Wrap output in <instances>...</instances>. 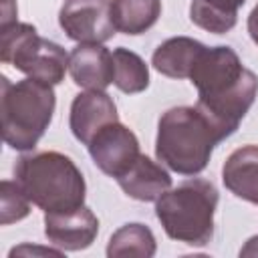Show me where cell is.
Returning <instances> with one entry per match:
<instances>
[{
    "instance_id": "1",
    "label": "cell",
    "mask_w": 258,
    "mask_h": 258,
    "mask_svg": "<svg viewBox=\"0 0 258 258\" xmlns=\"http://www.w3.org/2000/svg\"><path fill=\"white\" fill-rule=\"evenodd\" d=\"M198 89L196 107L206 113L226 137H230L246 117L258 95V77L246 69L230 46H206L191 73Z\"/></svg>"
},
{
    "instance_id": "2",
    "label": "cell",
    "mask_w": 258,
    "mask_h": 258,
    "mask_svg": "<svg viewBox=\"0 0 258 258\" xmlns=\"http://www.w3.org/2000/svg\"><path fill=\"white\" fill-rule=\"evenodd\" d=\"M224 139L222 129L196 105L171 107L157 121L155 157L179 175H198L208 167L214 147Z\"/></svg>"
},
{
    "instance_id": "3",
    "label": "cell",
    "mask_w": 258,
    "mask_h": 258,
    "mask_svg": "<svg viewBox=\"0 0 258 258\" xmlns=\"http://www.w3.org/2000/svg\"><path fill=\"white\" fill-rule=\"evenodd\" d=\"M14 179L44 214L69 212L85 204L87 183L77 163L58 151H32L18 157Z\"/></svg>"
},
{
    "instance_id": "4",
    "label": "cell",
    "mask_w": 258,
    "mask_h": 258,
    "mask_svg": "<svg viewBox=\"0 0 258 258\" xmlns=\"http://www.w3.org/2000/svg\"><path fill=\"white\" fill-rule=\"evenodd\" d=\"M56 107L52 85L22 79L12 83L0 77V113L4 143L16 151H32L46 133Z\"/></svg>"
},
{
    "instance_id": "5",
    "label": "cell",
    "mask_w": 258,
    "mask_h": 258,
    "mask_svg": "<svg viewBox=\"0 0 258 258\" xmlns=\"http://www.w3.org/2000/svg\"><path fill=\"white\" fill-rule=\"evenodd\" d=\"M220 194L210 179L191 177L167 189L155 202V216L165 234L187 246H206L214 238V214Z\"/></svg>"
},
{
    "instance_id": "6",
    "label": "cell",
    "mask_w": 258,
    "mask_h": 258,
    "mask_svg": "<svg viewBox=\"0 0 258 258\" xmlns=\"http://www.w3.org/2000/svg\"><path fill=\"white\" fill-rule=\"evenodd\" d=\"M0 60L52 87L69 71L67 50L58 42L42 38L32 24L18 20L0 26Z\"/></svg>"
},
{
    "instance_id": "7",
    "label": "cell",
    "mask_w": 258,
    "mask_h": 258,
    "mask_svg": "<svg viewBox=\"0 0 258 258\" xmlns=\"http://www.w3.org/2000/svg\"><path fill=\"white\" fill-rule=\"evenodd\" d=\"M58 24L79 44H103L117 32L111 0H67L58 10Z\"/></svg>"
},
{
    "instance_id": "8",
    "label": "cell",
    "mask_w": 258,
    "mask_h": 258,
    "mask_svg": "<svg viewBox=\"0 0 258 258\" xmlns=\"http://www.w3.org/2000/svg\"><path fill=\"white\" fill-rule=\"evenodd\" d=\"M93 163L109 177H121L141 155L137 135L115 121L105 125L87 145Z\"/></svg>"
},
{
    "instance_id": "9",
    "label": "cell",
    "mask_w": 258,
    "mask_h": 258,
    "mask_svg": "<svg viewBox=\"0 0 258 258\" xmlns=\"http://www.w3.org/2000/svg\"><path fill=\"white\" fill-rule=\"evenodd\" d=\"M99 234V220L85 204L69 212L44 214V236L62 252L89 248Z\"/></svg>"
},
{
    "instance_id": "10",
    "label": "cell",
    "mask_w": 258,
    "mask_h": 258,
    "mask_svg": "<svg viewBox=\"0 0 258 258\" xmlns=\"http://www.w3.org/2000/svg\"><path fill=\"white\" fill-rule=\"evenodd\" d=\"M119 121L117 105L105 91H83L71 103L69 127L77 141L89 145L91 139L109 123Z\"/></svg>"
},
{
    "instance_id": "11",
    "label": "cell",
    "mask_w": 258,
    "mask_h": 258,
    "mask_svg": "<svg viewBox=\"0 0 258 258\" xmlns=\"http://www.w3.org/2000/svg\"><path fill=\"white\" fill-rule=\"evenodd\" d=\"M69 75L75 85L105 91L113 83V52L103 44H77L69 54Z\"/></svg>"
},
{
    "instance_id": "12",
    "label": "cell",
    "mask_w": 258,
    "mask_h": 258,
    "mask_svg": "<svg viewBox=\"0 0 258 258\" xmlns=\"http://www.w3.org/2000/svg\"><path fill=\"white\" fill-rule=\"evenodd\" d=\"M125 196L137 202H157L167 189H171V175L163 163H155L147 155H139L137 161L117 177Z\"/></svg>"
},
{
    "instance_id": "13",
    "label": "cell",
    "mask_w": 258,
    "mask_h": 258,
    "mask_svg": "<svg viewBox=\"0 0 258 258\" xmlns=\"http://www.w3.org/2000/svg\"><path fill=\"white\" fill-rule=\"evenodd\" d=\"M222 181L230 194L258 206V145L234 149L224 161Z\"/></svg>"
},
{
    "instance_id": "14",
    "label": "cell",
    "mask_w": 258,
    "mask_h": 258,
    "mask_svg": "<svg viewBox=\"0 0 258 258\" xmlns=\"http://www.w3.org/2000/svg\"><path fill=\"white\" fill-rule=\"evenodd\" d=\"M206 48L204 42L189 36H171L163 40L151 56V64L157 73L169 79H189V73Z\"/></svg>"
},
{
    "instance_id": "15",
    "label": "cell",
    "mask_w": 258,
    "mask_h": 258,
    "mask_svg": "<svg viewBox=\"0 0 258 258\" xmlns=\"http://www.w3.org/2000/svg\"><path fill=\"white\" fill-rule=\"evenodd\" d=\"M113 24L123 34H143L161 16V0H111Z\"/></svg>"
},
{
    "instance_id": "16",
    "label": "cell",
    "mask_w": 258,
    "mask_h": 258,
    "mask_svg": "<svg viewBox=\"0 0 258 258\" xmlns=\"http://www.w3.org/2000/svg\"><path fill=\"white\" fill-rule=\"evenodd\" d=\"M246 0H191L189 20L214 34L230 32L238 22V10Z\"/></svg>"
},
{
    "instance_id": "17",
    "label": "cell",
    "mask_w": 258,
    "mask_h": 258,
    "mask_svg": "<svg viewBox=\"0 0 258 258\" xmlns=\"http://www.w3.org/2000/svg\"><path fill=\"white\" fill-rule=\"evenodd\" d=\"M157 252V242L153 232L139 222L123 224L119 230H115L107 244V256L109 258H151Z\"/></svg>"
},
{
    "instance_id": "18",
    "label": "cell",
    "mask_w": 258,
    "mask_h": 258,
    "mask_svg": "<svg viewBox=\"0 0 258 258\" xmlns=\"http://www.w3.org/2000/svg\"><path fill=\"white\" fill-rule=\"evenodd\" d=\"M113 69H115L113 85L121 93L135 95L149 87V69L137 52H133L125 46L115 48L113 50Z\"/></svg>"
},
{
    "instance_id": "19",
    "label": "cell",
    "mask_w": 258,
    "mask_h": 258,
    "mask_svg": "<svg viewBox=\"0 0 258 258\" xmlns=\"http://www.w3.org/2000/svg\"><path fill=\"white\" fill-rule=\"evenodd\" d=\"M30 200L18 185V181L2 179L0 183V224L8 226L24 220L30 214Z\"/></svg>"
},
{
    "instance_id": "20",
    "label": "cell",
    "mask_w": 258,
    "mask_h": 258,
    "mask_svg": "<svg viewBox=\"0 0 258 258\" xmlns=\"http://www.w3.org/2000/svg\"><path fill=\"white\" fill-rule=\"evenodd\" d=\"M16 254H42V256H46V254H54V256H62L64 252H62V250H58L56 246H54V248H36V246L22 244V246H18V248H12L8 256H10V258H14Z\"/></svg>"
},
{
    "instance_id": "21",
    "label": "cell",
    "mask_w": 258,
    "mask_h": 258,
    "mask_svg": "<svg viewBox=\"0 0 258 258\" xmlns=\"http://www.w3.org/2000/svg\"><path fill=\"white\" fill-rule=\"evenodd\" d=\"M16 20V2L14 0H2V20H0V26L2 24H10Z\"/></svg>"
},
{
    "instance_id": "22",
    "label": "cell",
    "mask_w": 258,
    "mask_h": 258,
    "mask_svg": "<svg viewBox=\"0 0 258 258\" xmlns=\"http://www.w3.org/2000/svg\"><path fill=\"white\" fill-rule=\"evenodd\" d=\"M246 26H248V34H250V38L254 40V44L258 46V4L252 8V12L248 14V22H246Z\"/></svg>"
}]
</instances>
